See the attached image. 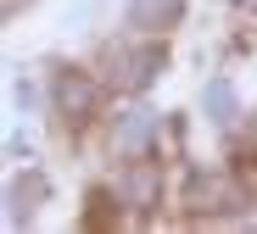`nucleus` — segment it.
<instances>
[{"label":"nucleus","mask_w":257,"mask_h":234,"mask_svg":"<svg viewBox=\"0 0 257 234\" xmlns=\"http://www.w3.org/2000/svg\"><path fill=\"white\" fill-rule=\"evenodd\" d=\"M117 195H123L128 206H151V195H157V167H151V162H135V167L123 173Z\"/></svg>","instance_id":"5"},{"label":"nucleus","mask_w":257,"mask_h":234,"mask_svg":"<svg viewBox=\"0 0 257 234\" xmlns=\"http://www.w3.org/2000/svg\"><path fill=\"white\" fill-rule=\"evenodd\" d=\"M185 12V0H135L128 6V23L135 28H174Z\"/></svg>","instance_id":"4"},{"label":"nucleus","mask_w":257,"mask_h":234,"mask_svg":"<svg viewBox=\"0 0 257 234\" xmlns=\"http://www.w3.org/2000/svg\"><path fill=\"white\" fill-rule=\"evenodd\" d=\"M235 6H246V12H257V0H235Z\"/></svg>","instance_id":"7"},{"label":"nucleus","mask_w":257,"mask_h":234,"mask_svg":"<svg viewBox=\"0 0 257 234\" xmlns=\"http://www.w3.org/2000/svg\"><path fill=\"white\" fill-rule=\"evenodd\" d=\"M207 112H212V123H218V128L235 123V95H229V84H224V78H212V84H207Z\"/></svg>","instance_id":"6"},{"label":"nucleus","mask_w":257,"mask_h":234,"mask_svg":"<svg viewBox=\"0 0 257 234\" xmlns=\"http://www.w3.org/2000/svg\"><path fill=\"white\" fill-rule=\"evenodd\" d=\"M95 101H101V95H95V84L84 78V73H73V67H67V73H56V106H62L67 117H90V112H95Z\"/></svg>","instance_id":"2"},{"label":"nucleus","mask_w":257,"mask_h":234,"mask_svg":"<svg viewBox=\"0 0 257 234\" xmlns=\"http://www.w3.org/2000/svg\"><path fill=\"white\" fill-rule=\"evenodd\" d=\"M112 145L117 151H128V156H140V151H151L157 145V112H146V106H135L123 123H117V134H112Z\"/></svg>","instance_id":"1"},{"label":"nucleus","mask_w":257,"mask_h":234,"mask_svg":"<svg viewBox=\"0 0 257 234\" xmlns=\"http://www.w3.org/2000/svg\"><path fill=\"white\" fill-rule=\"evenodd\" d=\"M117 84L123 89H140V84H151V73L162 67V51H157V45H146V51H128V56H117Z\"/></svg>","instance_id":"3"}]
</instances>
